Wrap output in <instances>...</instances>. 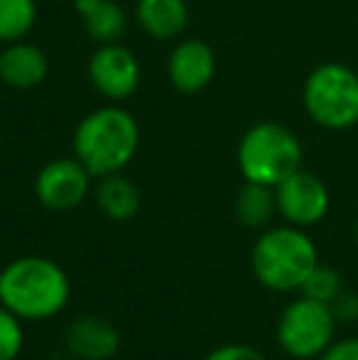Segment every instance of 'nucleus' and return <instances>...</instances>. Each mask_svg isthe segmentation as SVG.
Returning a JSON list of instances; mask_svg holds the SVG:
<instances>
[{
  "label": "nucleus",
  "instance_id": "10",
  "mask_svg": "<svg viewBox=\"0 0 358 360\" xmlns=\"http://www.w3.org/2000/svg\"><path fill=\"white\" fill-rule=\"evenodd\" d=\"M170 81L181 91V94H196L206 89L214 79L216 72V54L201 39H186L174 47L170 54Z\"/></svg>",
  "mask_w": 358,
  "mask_h": 360
},
{
  "label": "nucleus",
  "instance_id": "3",
  "mask_svg": "<svg viewBox=\"0 0 358 360\" xmlns=\"http://www.w3.org/2000/svg\"><path fill=\"white\" fill-rule=\"evenodd\" d=\"M140 145V128L123 108H98L89 113L74 133L77 160L91 176H108L120 172L135 157Z\"/></svg>",
  "mask_w": 358,
  "mask_h": 360
},
{
  "label": "nucleus",
  "instance_id": "1",
  "mask_svg": "<svg viewBox=\"0 0 358 360\" xmlns=\"http://www.w3.org/2000/svg\"><path fill=\"white\" fill-rule=\"evenodd\" d=\"M69 294L67 272L47 257H18L0 270V304L27 321L57 316Z\"/></svg>",
  "mask_w": 358,
  "mask_h": 360
},
{
  "label": "nucleus",
  "instance_id": "13",
  "mask_svg": "<svg viewBox=\"0 0 358 360\" xmlns=\"http://www.w3.org/2000/svg\"><path fill=\"white\" fill-rule=\"evenodd\" d=\"M186 10L184 0H140L138 20L148 34L158 39H172L186 27Z\"/></svg>",
  "mask_w": 358,
  "mask_h": 360
},
{
  "label": "nucleus",
  "instance_id": "2",
  "mask_svg": "<svg viewBox=\"0 0 358 360\" xmlns=\"http://www.w3.org/2000/svg\"><path fill=\"white\" fill-rule=\"evenodd\" d=\"M319 265V252L305 228L277 226L260 233L250 252L255 280L272 292H300L312 270Z\"/></svg>",
  "mask_w": 358,
  "mask_h": 360
},
{
  "label": "nucleus",
  "instance_id": "21",
  "mask_svg": "<svg viewBox=\"0 0 358 360\" xmlns=\"http://www.w3.org/2000/svg\"><path fill=\"white\" fill-rule=\"evenodd\" d=\"M206 360H268L260 351H255L253 346L245 343H226L219 346L206 356Z\"/></svg>",
  "mask_w": 358,
  "mask_h": 360
},
{
  "label": "nucleus",
  "instance_id": "6",
  "mask_svg": "<svg viewBox=\"0 0 358 360\" xmlns=\"http://www.w3.org/2000/svg\"><path fill=\"white\" fill-rule=\"evenodd\" d=\"M336 326L339 321L329 304L302 294L282 309L275 338L277 346L290 358L312 360L319 358L331 346V341L336 338Z\"/></svg>",
  "mask_w": 358,
  "mask_h": 360
},
{
  "label": "nucleus",
  "instance_id": "16",
  "mask_svg": "<svg viewBox=\"0 0 358 360\" xmlns=\"http://www.w3.org/2000/svg\"><path fill=\"white\" fill-rule=\"evenodd\" d=\"M87 32L101 44L118 42L125 32V13L115 0H98L91 8L82 10Z\"/></svg>",
  "mask_w": 358,
  "mask_h": 360
},
{
  "label": "nucleus",
  "instance_id": "17",
  "mask_svg": "<svg viewBox=\"0 0 358 360\" xmlns=\"http://www.w3.org/2000/svg\"><path fill=\"white\" fill-rule=\"evenodd\" d=\"M34 0H0V42H18L32 30Z\"/></svg>",
  "mask_w": 358,
  "mask_h": 360
},
{
  "label": "nucleus",
  "instance_id": "9",
  "mask_svg": "<svg viewBox=\"0 0 358 360\" xmlns=\"http://www.w3.org/2000/svg\"><path fill=\"white\" fill-rule=\"evenodd\" d=\"M89 79L108 98H128L140 84V64L123 44H101L89 59Z\"/></svg>",
  "mask_w": 358,
  "mask_h": 360
},
{
  "label": "nucleus",
  "instance_id": "19",
  "mask_svg": "<svg viewBox=\"0 0 358 360\" xmlns=\"http://www.w3.org/2000/svg\"><path fill=\"white\" fill-rule=\"evenodd\" d=\"M23 319L0 304V360H15L23 351Z\"/></svg>",
  "mask_w": 358,
  "mask_h": 360
},
{
  "label": "nucleus",
  "instance_id": "5",
  "mask_svg": "<svg viewBox=\"0 0 358 360\" xmlns=\"http://www.w3.org/2000/svg\"><path fill=\"white\" fill-rule=\"evenodd\" d=\"M302 103L319 128H354L358 125V74L341 62L319 64L307 76Z\"/></svg>",
  "mask_w": 358,
  "mask_h": 360
},
{
  "label": "nucleus",
  "instance_id": "12",
  "mask_svg": "<svg viewBox=\"0 0 358 360\" xmlns=\"http://www.w3.org/2000/svg\"><path fill=\"white\" fill-rule=\"evenodd\" d=\"M47 76V57L39 47L13 42L0 52V79L10 89H34Z\"/></svg>",
  "mask_w": 358,
  "mask_h": 360
},
{
  "label": "nucleus",
  "instance_id": "7",
  "mask_svg": "<svg viewBox=\"0 0 358 360\" xmlns=\"http://www.w3.org/2000/svg\"><path fill=\"white\" fill-rule=\"evenodd\" d=\"M275 204L277 214L285 218L290 226L309 228L326 218L331 196L319 176L312 174V172H305L300 167L275 186Z\"/></svg>",
  "mask_w": 358,
  "mask_h": 360
},
{
  "label": "nucleus",
  "instance_id": "11",
  "mask_svg": "<svg viewBox=\"0 0 358 360\" xmlns=\"http://www.w3.org/2000/svg\"><path fill=\"white\" fill-rule=\"evenodd\" d=\"M67 348L79 360H113L120 348V336L106 319L79 316L67 328Z\"/></svg>",
  "mask_w": 358,
  "mask_h": 360
},
{
  "label": "nucleus",
  "instance_id": "8",
  "mask_svg": "<svg viewBox=\"0 0 358 360\" xmlns=\"http://www.w3.org/2000/svg\"><path fill=\"white\" fill-rule=\"evenodd\" d=\"M91 172L79 160H52L39 169L34 179V194L47 209L72 211L87 199Z\"/></svg>",
  "mask_w": 358,
  "mask_h": 360
},
{
  "label": "nucleus",
  "instance_id": "4",
  "mask_svg": "<svg viewBox=\"0 0 358 360\" xmlns=\"http://www.w3.org/2000/svg\"><path fill=\"white\" fill-rule=\"evenodd\" d=\"M238 167L245 181L277 186L285 176L302 167V143L280 123H258L238 145Z\"/></svg>",
  "mask_w": 358,
  "mask_h": 360
},
{
  "label": "nucleus",
  "instance_id": "15",
  "mask_svg": "<svg viewBox=\"0 0 358 360\" xmlns=\"http://www.w3.org/2000/svg\"><path fill=\"white\" fill-rule=\"evenodd\" d=\"M275 211V186L245 181V186L238 191V199H236L238 221L248 228H265L272 221Z\"/></svg>",
  "mask_w": 358,
  "mask_h": 360
},
{
  "label": "nucleus",
  "instance_id": "14",
  "mask_svg": "<svg viewBox=\"0 0 358 360\" xmlns=\"http://www.w3.org/2000/svg\"><path fill=\"white\" fill-rule=\"evenodd\" d=\"M96 201L103 216H108L110 221H128L140 211V189L115 172L103 176L96 191Z\"/></svg>",
  "mask_w": 358,
  "mask_h": 360
},
{
  "label": "nucleus",
  "instance_id": "20",
  "mask_svg": "<svg viewBox=\"0 0 358 360\" xmlns=\"http://www.w3.org/2000/svg\"><path fill=\"white\" fill-rule=\"evenodd\" d=\"M331 311H334L336 321L339 323H354L358 321V294L351 292V289H341L339 297L329 304Z\"/></svg>",
  "mask_w": 358,
  "mask_h": 360
},
{
  "label": "nucleus",
  "instance_id": "18",
  "mask_svg": "<svg viewBox=\"0 0 358 360\" xmlns=\"http://www.w3.org/2000/svg\"><path fill=\"white\" fill-rule=\"evenodd\" d=\"M341 289H344V277H341L334 267L321 265L319 262V265L312 270V275L305 280V285H302L300 292L309 299H317V302L331 304L336 297H339Z\"/></svg>",
  "mask_w": 358,
  "mask_h": 360
},
{
  "label": "nucleus",
  "instance_id": "23",
  "mask_svg": "<svg viewBox=\"0 0 358 360\" xmlns=\"http://www.w3.org/2000/svg\"><path fill=\"white\" fill-rule=\"evenodd\" d=\"M94 3H98V0H74V5H77L79 13H82V10H87V8H91Z\"/></svg>",
  "mask_w": 358,
  "mask_h": 360
},
{
  "label": "nucleus",
  "instance_id": "24",
  "mask_svg": "<svg viewBox=\"0 0 358 360\" xmlns=\"http://www.w3.org/2000/svg\"><path fill=\"white\" fill-rule=\"evenodd\" d=\"M356 238H358V221H356Z\"/></svg>",
  "mask_w": 358,
  "mask_h": 360
},
{
  "label": "nucleus",
  "instance_id": "22",
  "mask_svg": "<svg viewBox=\"0 0 358 360\" xmlns=\"http://www.w3.org/2000/svg\"><path fill=\"white\" fill-rule=\"evenodd\" d=\"M317 360H358V336L334 338Z\"/></svg>",
  "mask_w": 358,
  "mask_h": 360
}]
</instances>
